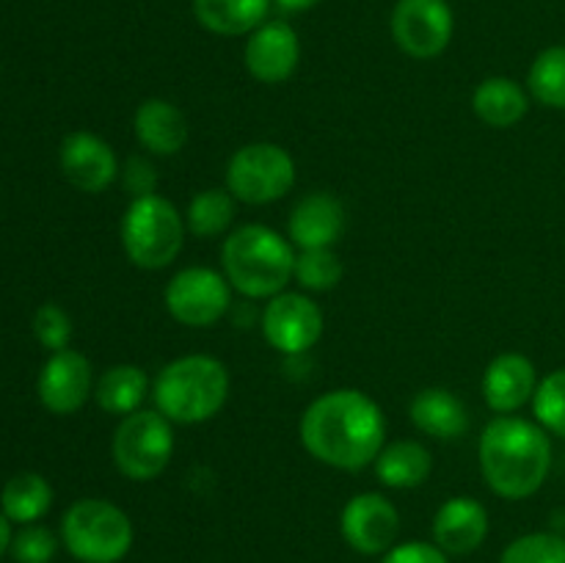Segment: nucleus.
Listing matches in <instances>:
<instances>
[{"instance_id":"1","label":"nucleus","mask_w":565,"mask_h":563,"mask_svg":"<svg viewBox=\"0 0 565 563\" xmlns=\"http://www.w3.org/2000/svg\"><path fill=\"white\" fill-rule=\"evenodd\" d=\"M301 445L320 464L359 472L386 445V417L362 390H331L301 414Z\"/></svg>"},{"instance_id":"2","label":"nucleus","mask_w":565,"mask_h":563,"mask_svg":"<svg viewBox=\"0 0 565 563\" xmlns=\"http://www.w3.org/2000/svg\"><path fill=\"white\" fill-rule=\"evenodd\" d=\"M480 472L497 497L527 500L552 469L550 434L533 419L497 414L480 436Z\"/></svg>"},{"instance_id":"3","label":"nucleus","mask_w":565,"mask_h":563,"mask_svg":"<svg viewBox=\"0 0 565 563\" xmlns=\"http://www.w3.org/2000/svg\"><path fill=\"white\" fill-rule=\"evenodd\" d=\"M296 246L265 224H243L226 235L221 265L232 290L246 298L285 293L296 270Z\"/></svg>"},{"instance_id":"4","label":"nucleus","mask_w":565,"mask_h":563,"mask_svg":"<svg viewBox=\"0 0 565 563\" xmlns=\"http://www.w3.org/2000/svg\"><path fill=\"white\" fill-rule=\"evenodd\" d=\"M154 408L174 425H199L213 419L230 397L226 364L207 353H188L163 364L152 381Z\"/></svg>"},{"instance_id":"5","label":"nucleus","mask_w":565,"mask_h":563,"mask_svg":"<svg viewBox=\"0 0 565 563\" xmlns=\"http://www.w3.org/2000/svg\"><path fill=\"white\" fill-rule=\"evenodd\" d=\"M185 235V213L160 193L130 199L121 215V246L127 259L143 270L169 268L182 252Z\"/></svg>"},{"instance_id":"6","label":"nucleus","mask_w":565,"mask_h":563,"mask_svg":"<svg viewBox=\"0 0 565 563\" xmlns=\"http://www.w3.org/2000/svg\"><path fill=\"white\" fill-rule=\"evenodd\" d=\"M61 539L70 555L81 563H119L130 552L136 530L116 502L86 497L66 508Z\"/></svg>"},{"instance_id":"7","label":"nucleus","mask_w":565,"mask_h":563,"mask_svg":"<svg viewBox=\"0 0 565 563\" xmlns=\"http://www.w3.org/2000/svg\"><path fill=\"white\" fill-rule=\"evenodd\" d=\"M171 419L163 417L158 408H138V412L121 417L114 434V464L125 478L154 480L163 475L174 456V428Z\"/></svg>"},{"instance_id":"8","label":"nucleus","mask_w":565,"mask_h":563,"mask_svg":"<svg viewBox=\"0 0 565 563\" xmlns=\"http://www.w3.org/2000/svg\"><path fill=\"white\" fill-rule=\"evenodd\" d=\"M296 185V160L285 147L254 141L237 149L226 163V191L243 204H270Z\"/></svg>"},{"instance_id":"9","label":"nucleus","mask_w":565,"mask_h":563,"mask_svg":"<svg viewBox=\"0 0 565 563\" xmlns=\"http://www.w3.org/2000/svg\"><path fill=\"white\" fill-rule=\"evenodd\" d=\"M163 304L177 323L207 329L230 312L232 285L215 268L191 265L171 276L163 290Z\"/></svg>"},{"instance_id":"10","label":"nucleus","mask_w":565,"mask_h":563,"mask_svg":"<svg viewBox=\"0 0 565 563\" xmlns=\"http://www.w3.org/2000/svg\"><path fill=\"white\" fill-rule=\"evenodd\" d=\"M390 25L403 53L430 61L447 50L456 20L447 0H397Z\"/></svg>"},{"instance_id":"11","label":"nucleus","mask_w":565,"mask_h":563,"mask_svg":"<svg viewBox=\"0 0 565 563\" xmlns=\"http://www.w3.org/2000/svg\"><path fill=\"white\" fill-rule=\"evenodd\" d=\"M323 309L303 293H279L263 309V334L285 357H303L323 337Z\"/></svg>"},{"instance_id":"12","label":"nucleus","mask_w":565,"mask_h":563,"mask_svg":"<svg viewBox=\"0 0 565 563\" xmlns=\"http://www.w3.org/2000/svg\"><path fill=\"white\" fill-rule=\"evenodd\" d=\"M340 533L359 555H384L395 546L401 533V513L390 497L379 491H362L342 508Z\"/></svg>"},{"instance_id":"13","label":"nucleus","mask_w":565,"mask_h":563,"mask_svg":"<svg viewBox=\"0 0 565 563\" xmlns=\"http://www.w3.org/2000/svg\"><path fill=\"white\" fill-rule=\"evenodd\" d=\"M39 401L47 412L53 414H75L86 406V401L94 392V373L92 362L81 351L50 353L39 373Z\"/></svg>"},{"instance_id":"14","label":"nucleus","mask_w":565,"mask_h":563,"mask_svg":"<svg viewBox=\"0 0 565 563\" xmlns=\"http://www.w3.org/2000/svg\"><path fill=\"white\" fill-rule=\"evenodd\" d=\"M301 61V42L292 25L285 20H265L257 31L248 33L246 70L254 81L276 83L290 81Z\"/></svg>"},{"instance_id":"15","label":"nucleus","mask_w":565,"mask_h":563,"mask_svg":"<svg viewBox=\"0 0 565 563\" xmlns=\"http://www.w3.org/2000/svg\"><path fill=\"white\" fill-rule=\"evenodd\" d=\"M114 147L88 130H75L61 144V171L83 193H103L119 177Z\"/></svg>"},{"instance_id":"16","label":"nucleus","mask_w":565,"mask_h":563,"mask_svg":"<svg viewBox=\"0 0 565 563\" xmlns=\"http://www.w3.org/2000/svg\"><path fill=\"white\" fill-rule=\"evenodd\" d=\"M345 208L334 193L315 191L307 193L292 208L287 221V237L298 252L307 248H334L345 232Z\"/></svg>"},{"instance_id":"17","label":"nucleus","mask_w":565,"mask_h":563,"mask_svg":"<svg viewBox=\"0 0 565 563\" xmlns=\"http://www.w3.org/2000/svg\"><path fill=\"white\" fill-rule=\"evenodd\" d=\"M535 390H539V373L533 359L524 353H500L491 359L483 373V397L497 414H516L519 408L533 403Z\"/></svg>"},{"instance_id":"18","label":"nucleus","mask_w":565,"mask_h":563,"mask_svg":"<svg viewBox=\"0 0 565 563\" xmlns=\"http://www.w3.org/2000/svg\"><path fill=\"white\" fill-rule=\"evenodd\" d=\"M489 535V511L475 497H450L434 517V544L447 555H469Z\"/></svg>"},{"instance_id":"19","label":"nucleus","mask_w":565,"mask_h":563,"mask_svg":"<svg viewBox=\"0 0 565 563\" xmlns=\"http://www.w3.org/2000/svg\"><path fill=\"white\" fill-rule=\"evenodd\" d=\"M132 130L138 144L154 158H171L188 144V119L174 103L163 97H149L138 105L132 116Z\"/></svg>"},{"instance_id":"20","label":"nucleus","mask_w":565,"mask_h":563,"mask_svg":"<svg viewBox=\"0 0 565 563\" xmlns=\"http://www.w3.org/2000/svg\"><path fill=\"white\" fill-rule=\"evenodd\" d=\"M408 417L423 434L434 439L450 442L469 431V412L461 397L452 395L445 386H428L417 392L408 406Z\"/></svg>"},{"instance_id":"21","label":"nucleus","mask_w":565,"mask_h":563,"mask_svg":"<svg viewBox=\"0 0 565 563\" xmlns=\"http://www.w3.org/2000/svg\"><path fill=\"white\" fill-rule=\"evenodd\" d=\"M472 110L483 125L505 130V127L519 125L527 116L530 94L513 77H486L472 92Z\"/></svg>"},{"instance_id":"22","label":"nucleus","mask_w":565,"mask_h":563,"mask_svg":"<svg viewBox=\"0 0 565 563\" xmlns=\"http://www.w3.org/2000/svg\"><path fill=\"white\" fill-rule=\"evenodd\" d=\"M375 478L386 489H417L430 478L434 456L423 442L397 439L392 445L381 447L379 458L373 461Z\"/></svg>"},{"instance_id":"23","label":"nucleus","mask_w":565,"mask_h":563,"mask_svg":"<svg viewBox=\"0 0 565 563\" xmlns=\"http://www.w3.org/2000/svg\"><path fill=\"white\" fill-rule=\"evenodd\" d=\"M274 0H193V14L215 36H246L257 31Z\"/></svg>"},{"instance_id":"24","label":"nucleus","mask_w":565,"mask_h":563,"mask_svg":"<svg viewBox=\"0 0 565 563\" xmlns=\"http://www.w3.org/2000/svg\"><path fill=\"white\" fill-rule=\"evenodd\" d=\"M149 375L147 370L138 364H114L105 370L94 384V397H97L99 408L116 417H127V414L138 412L141 403L149 395Z\"/></svg>"},{"instance_id":"25","label":"nucleus","mask_w":565,"mask_h":563,"mask_svg":"<svg viewBox=\"0 0 565 563\" xmlns=\"http://www.w3.org/2000/svg\"><path fill=\"white\" fill-rule=\"evenodd\" d=\"M53 506V489L36 472H20L0 491V508L6 519L17 524H33Z\"/></svg>"},{"instance_id":"26","label":"nucleus","mask_w":565,"mask_h":563,"mask_svg":"<svg viewBox=\"0 0 565 563\" xmlns=\"http://www.w3.org/2000/svg\"><path fill=\"white\" fill-rule=\"evenodd\" d=\"M237 199L226 188H204L188 202L185 226L191 235L210 241V237L224 235L235 221Z\"/></svg>"},{"instance_id":"27","label":"nucleus","mask_w":565,"mask_h":563,"mask_svg":"<svg viewBox=\"0 0 565 563\" xmlns=\"http://www.w3.org/2000/svg\"><path fill=\"white\" fill-rule=\"evenodd\" d=\"M530 97L555 110H565V44H552L535 55L527 72Z\"/></svg>"},{"instance_id":"28","label":"nucleus","mask_w":565,"mask_h":563,"mask_svg":"<svg viewBox=\"0 0 565 563\" xmlns=\"http://www.w3.org/2000/svg\"><path fill=\"white\" fill-rule=\"evenodd\" d=\"M342 259L334 248H307L296 254L292 279L307 293H329L342 282Z\"/></svg>"},{"instance_id":"29","label":"nucleus","mask_w":565,"mask_h":563,"mask_svg":"<svg viewBox=\"0 0 565 563\" xmlns=\"http://www.w3.org/2000/svg\"><path fill=\"white\" fill-rule=\"evenodd\" d=\"M535 423L552 436L565 439V368L552 370L546 379L539 381L533 395Z\"/></svg>"},{"instance_id":"30","label":"nucleus","mask_w":565,"mask_h":563,"mask_svg":"<svg viewBox=\"0 0 565 563\" xmlns=\"http://www.w3.org/2000/svg\"><path fill=\"white\" fill-rule=\"evenodd\" d=\"M500 563H565V535L539 530L513 539Z\"/></svg>"},{"instance_id":"31","label":"nucleus","mask_w":565,"mask_h":563,"mask_svg":"<svg viewBox=\"0 0 565 563\" xmlns=\"http://www.w3.org/2000/svg\"><path fill=\"white\" fill-rule=\"evenodd\" d=\"M33 334L36 340L47 348L50 353L55 351H64L70 348L72 340V320L58 304H42L33 315Z\"/></svg>"},{"instance_id":"32","label":"nucleus","mask_w":565,"mask_h":563,"mask_svg":"<svg viewBox=\"0 0 565 563\" xmlns=\"http://www.w3.org/2000/svg\"><path fill=\"white\" fill-rule=\"evenodd\" d=\"M55 550H58V541H55L53 530L42 528V524H25L11 539V557L17 563H50Z\"/></svg>"},{"instance_id":"33","label":"nucleus","mask_w":565,"mask_h":563,"mask_svg":"<svg viewBox=\"0 0 565 563\" xmlns=\"http://www.w3.org/2000/svg\"><path fill=\"white\" fill-rule=\"evenodd\" d=\"M119 180L132 199L149 196L158 188V171H154L152 160L141 158V155H132L119 169Z\"/></svg>"},{"instance_id":"34","label":"nucleus","mask_w":565,"mask_h":563,"mask_svg":"<svg viewBox=\"0 0 565 563\" xmlns=\"http://www.w3.org/2000/svg\"><path fill=\"white\" fill-rule=\"evenodd\" d=\"M381 563H447V552L439 550L434 541H406L384 552Z\"/></svg>"},{"instance_id":"35","label":"nucleus","mask_w":565,"mask_h":563,"mask_svg":"<svg viewBox=\"0 0 565 563\" xmlns=\"http://www.w3.org/2000/svg\"><path fill=\"white\" fill-rule=\"evenodd\" d=\"M274 3L279 6L281 11H290V14H296V11L315 9V6H318L320 0H274Z\"/></svg>"},{"instance_id":"36","label":"nucleus","mask_w":565,"mask_h":563,"mask_svg":"<svg viewBox=\"0 0 565 563\" xmlns=\"http://www.w3.org/2000/svg\"><path fill=\"white\" fill-rule=\"evenodd\" d=\"M11 539H14V535H11L9 519H6V513H0V557L11 550Z\"/></svg>"}]
</instances>
